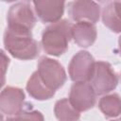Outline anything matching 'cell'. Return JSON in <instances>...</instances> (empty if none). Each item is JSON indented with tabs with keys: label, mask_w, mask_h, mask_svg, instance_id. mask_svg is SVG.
I'll return each mask as SVG.
<instances>
[{
	"label": "cell",
	"mask_w": 121,
	"mask_h": 121,
	"mask_svg": "<svg viewBox=\"0 0 121 121\" xmlns=\"http://www.w3.org/2000/svg\"><path fill=\"white\" fill-rule=\"evenodd\" d=\"M72 26L73 25L68 20H60L48 26L42 35L44 52L57 57L65 53L72 38Z\"/></svg>",
	"instance_id": "obj_1"
},
{
	"label": "cell",
	"mask_w": 121,
	"mask_h": 121,
	"mask_svg": "<svg viewBox=\"0 0 121 121\" xmlns=\"http://www.w3.org/2000/svg\"><path fill=\"white\" fill-rule=\"evenodd\" d=\"M4 45L12 57L23 60L36 58L40 50L31 32L17 31L8 27L4 34Z\"/></svg>",
	"instance_id": "obj_2"
},
{
	"label": "cell",
	"mask_w": 121,
	"mask_h": 121,
	"mask_svg": "<svg viewBox=\"0 0 121 121\" xmlns=\"http://www.w3.org/2000/svg\"><path fill=\"white\" fill-rule=\"evenodd\" d=\"M89 83L92 85L95 94L100 95L115 89L118 78L110 63L97 61L95 63Z\"/></svg>",
	"instance_id": "obj_3"
},
{
	"label": "cell",
	"mask_w": 121,
	"mask_h": 121,
	"mask_svg": "<svg viewBox=\"0 0 121 121\" xmlns=\"http://www.w3.org/2000/svg\"><path fill=\"white\" fill-rule=\"evenodd\" d=\"M8 28L17 31L31 32L36 17L29 2H19L12 5L8 12Z\"/></svg>",
	"instance_id": "obj_4"
},
{
	"label": "cell",
	"mask_w": 121,
	"mask_h": 121,
	"mask_svg": "<svg viewBox=\"0 0 121 121\" xmlns=\"http://www.w3.org/2000/svg\"><path fill=\"white\" fill-rule=\"evenodd\" d=\"M37 72L43 82L52 91L62 87L67 78L62 65L59 61L46 57L40 60Z\"/></svg>",
	"instance_id": "obj_5"
},
{
	"label": "cell",
	"mask_w": 121,
	"mask_h": 121,
	"mask_svg": "<svg viewBox=\"0 0 121 121\" xmlns=\"http://www.w3.org/2000/svg\"><path fill=\"white\" fill-rule=\"evenodd\" d=\"M95 95L96 94L90 83L79 81L72 85L68 99L78 112H83L95 106Z\"/></svg>",
	"instance_id": "obj_6"
},
{
	"label": "cell",
	"mask_w": 121,
	"mask_h": 121,
	"mask_svg": "<svg viewBox=\"0 0 121 121\" xmlns=\"http://www.w3.org/2000/svg\"><path fill=\"white\" fill-rule=\"evenodd\" d=\"M95 63V61L89 52H78L72 58L68 66L70 78L75 82L89 81Z\"/></svg>",
	"instance_id": "obj_7"
},
{
	"label": "cell",
	"mask_w": 121,
	"mask_h": 121,
	"mask_svg": "<svg viewBox=\"0 0 121 121\" xmlns=\"http://www.w3.org/2000/svg\"><path fill=\"white\" fill-rule=\"evenodd\" d=\"M68 14L77 23L89 22L95 24L99 20L100 7L94 1H73L68 4Z\"/></svg>",
	"instance_id": "obj_8"
},
{
	"label": "cell",
	"mask_w": 121,
	"mask_h": 121,
	"mask_svg": "<svg viewBox=\"0 0 121 121\" xmlns=\"http://www.w3.org/2000/svg\"><path fill=\"white\" fill-rule=\"evenodd\" d=\"M25 93L22 89L8 86L0 95V109L6 115H18L23 111Z\"/></svg>",
	"instance_id": "obj_9"
},
{
	"label": "cell",
	"mask_w": 121,
	"mask_h": 121,
	"mask_svg": "<svg viewBox=\"0 0 121 121\" xmlns=\"http://www.w3.org/2000/svg\"><path fill=\"white\" fill-rule=\"evenodd\" d=\"M33 5L38 17L43 23L54 24L60 21L65 3L56 0H39L33 1Z\"/></svg>",
	"instance_id": "obj_10"
},
{
	"label": "cell",
	"mask_w": 121,
	"mask_h": 121,
	"mask_svg": "<svg viewBox=\"0 0 121 121\" xmlns=\"http://www.w3.org/2000/svg\"><path fill=\"white\" fill-rule=\"evenodd\" d=\"M72 38L80 47L91 46L96 39V28L95 24L89 22H78L72 26Z\"/></svg>",
	"instance_id": "obj_11"
},
{
	"label": "cell",
	"mask_w": 121,
	"mask_h": 121,
	"mask_svg": "<svg viewBox=\"0 0 121 121\" xmlns=\"http://www.w3.org/2000/svg\"><path fill=\"white\" fill-rule=\"evenodd\" d=\"M102 21L112 32H121V1H109L104 4Z\"/></svg>",
	"instance_id": "obj_12"
},
{
	"label": "cell",
	"mask_w": 121,
	"mask_h": 121,
	"mask_svg": "<svg viewBox=\"0 0 121 121\" xmlns=\"http://www.w3.org/2000/svg\"><path fill=\"white\" fill-rule=\"evenodd\" d=\"M26 91L30 96L37 100H46L55 95V91L49 89L41 79L38 72H34L26 83Z\"/></svg>",
	"instance_id": "obj_13"
},
{
	"label": "cell",
	"mask_w": 121,
	"mask_h": 121,
	"mask_svg": "<svg viewBox=\"0 0 121 121\" xmlns=\"http://www.w3.org/2000/svg\"><path fill=\"white\" fill-rule=\"evenodd\" d=\"M100 111L106 117H115L121 113V97L117 94L104 95L98 102Z\"/></svg>",
	"instance_id": "obj_14"
},
{
	"label": "cell",
	"mask_w": 121,
	"mask_h": 121,
	"mask_svg": "<svg viewBox=\"0 0 121 121\" xmlns=\"http://www.w3.org/2000/svg\"><path fill=\"white\" fill-rule=\"evenodd\" d=\"M54 112L59 121H77L80 113L70 103L68 98H62L56 102Z\"/></svg>",
	"instance_id": "obj_15"
},
{
	"label": "cell",
	"mask_w": 121,
	"mask_h": 121,
	"mask_svg": "<svg viewBox=\"0 0 121 121\" xmlns=\"http://www.w3.org/2000/svg\"><path fill=\"white\" fill-rule=\"evenodd\" d=\"M14 119L15 121H44L43 115L38 111L22 112Z\"/></svg>",
	"instance_id": "obj_16"
},
{
	"label": "cell",
	"mask_w": 121,
	"mask_h": 121,
	"mask_svg": "<svg viewBox=\"0 0 121 121\" xmlns=\"http://www.w3.org/2000/svg\"><path fill=\"white\" fill-rule=\"evenodd\" d=\"M1 55H2V59H3V60H2V65H3V84H4V77H5V71H6V68H7V66L9 65V58L5 55V53H4V51L2 50L1 51ZM2 84V85H3Z\"/></svg>",
	"instance_id": "obj_17"
},
{
	"label": "cell",
	"mask_w": 121,
	"mask_h": 121,
	"mask_svg": "<svg viewBox=\"0 0 121 121\" xmlns=\"http://www.w3.org/2000/svg\"><path fill=\"white\" fill-rule=\"evenodd\" d=\"M118 46H119V52H120V55H121V37L118 40Z\"/></svg>",
	"instance_id": "obj_18"
},
{
	"label": "cell",
	"mask_w": 121,
	"mask_h": 121,
	"mask_svg": "<svg viewBox=\"0 0 121 121\" xmlns=\"http://www.w3.org/2000/svg\"><path fill=\"white\" fill-rule=\"evenodd\" d=\"M5 121H15V119L14 118H7V120H5Z\"/></svg>",
	"instance_id": "obj_19"
},
{
	"label": "cell",
	"mask_w": 121,
	"mask_h": 121,
	"mask_svg": "<svg viewBox=\"0 0 121 121\" xmlns=\"http://www.w3.org/2000/svg\"><path fill=\"white\" fill-rule=\"evenodd\" d=\"M112 121H120V120H112Z\"/></svg>",
	"instance_id": "obj_20"
},
{
	"label": "cell",
	"mask_w": 121,
	"mask_h": 121,
	"mask_svg": "<svg viewBox=\"0 0 121 121\" xmlns=\"http://www.w3.org/2000/svg\"><path fill=\"white\" fill-rule=\"evenodd\" d=\"M120 121H121V118H120Z\"/></svg>",
	"instance_id": "obj_21"
}]
</instances>
